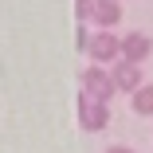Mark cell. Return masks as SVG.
Here are the masks:
<instances>
[{"instance_id": "cell-1", "label": "cell", "mask_w": 153, "mask_h": 153, "mask_svg": "<svg viewBox=\"0 0 153 153\" xmlns=\"http://www.w3.org/2000/svg\"><path fill=\"white\" fill-rule=\"evenodd\" d=\"M79 86H82V94L98 98V102H110V98L118 94L114 71H106V67H98V63H90L86 71H79Z\"/></svg>"}, {"instance_id": "cell-2", "label": "cell", "mask_w": 153, "mask_h": 153, "mask_svg": "<svg viewBox=\"0 0 153 153\" xmlns=\"http://www.w3.org/2000/svg\"><path fill=\"white\" fill-rule=\"evenodd\" d=\"M79 126L86 134H102L110 126V102H98L90 94H79Z\"/></svg>"}, {"instance_id": "cell-3", "label": "cell", "mask_w": 153, "mask_h": 153, "mask_svg": "<svg viewBox=\"0 0 153 153\" xmlns=\"http://www.w3.org/2000/svg\"><path fill=\"white\" fill-rule=\"evenodd\" d=\"M86 55H90V63H98V67L118 63V59H122V36H114V32H94Z\"/></svg>"}, {"instance_id": "cell-4", "label": "cell", "mask_w": 153, "mask_h": 153, "mask_svg": "<svg viewBox=\"0 0 153 153\" xmlns=\"http://www.w3.org/2000/svg\"><path fill=\"white\" fill-rule=\"evenodd\" d=\"M114 82H118V94H137V90L145 86V75H141L137 63L118 59V63H114Z\"/></svg>"}, {"instance_id": "cell-5", "label": "cell", "mask_w": 153, "mask_h": 153, "mask_svg": "<svg viewBox=\"0 0 153 153\" xmlns=\"http://www.w3.org/2000/svg\"><path fill=\"white\" fill-rule=\"evenodd\" d=\"M153 55V36L145 32H130V36H122V59H130V63H145V59Z\"/></svg>"}, {"instance_id": "cell-6", "label": "cell", "mask_w": 153, "mask_h": 153, "mask_svg": "<svg viewBox=\"0 0 153 153\" xmlns=\"http://www.w3.org/2000/svg\"><path fill=\"white\" fill-rule=\"evenodd\" d=\"M122 20V0H98V8H94V24L98 32H114V24Z\"/></svg>"}, {"instance_id": "cell-7", "label": "cell", "mask_w": 153, "mask_h": 153, "mask_svg": "<svg viewBox=\"0 0 153 153\" xmlns=\"http://www.w3.org/2000/svg\"><path fill=\"white\" fill-rule=\"evenodd\" d=\"M130 98H134L130 106H134L137 118H153V86H141L137 94H130Z\"/></svg>"}, {"instance_id": "cell-8", "label": "cell", "mask_w": 153, "mask_h": 153, "mask_svg": "<svg viewBox=\"0 0 153 153\" xmlns=\"http://www.w3.org/2000/svg\"><path fill=\"white\" fill-rule=\"evenodd\" d=\"M94 8H98V0H75V16H79V24H90V20H94Z\"/></svg>"}, {"instance_id": "cell-9", "label": "cell", "mask_w": 153, "mask_h": 153, "mask_svg": "<svg viewBox=\"0 0 153 153\" xmlns=\"http://www.w3.org/2000/svg\"><path fill=\"white\" fill-rule=\"evenodd\" d=\"M106 153H134V149H130V145H110Z\"/></svg>"}]
</instances>
